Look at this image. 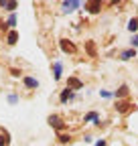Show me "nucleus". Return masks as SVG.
Listing matches in <instances>:
<instances>
[{"label":"nucleus","mask_w":138,"mask_h":146,"mask_svg":"<svg viewBox=\"0 0 138 146\" xmlns=\"http://www.w3.org/2000/svg\"><path fill=\"white\" fill-rule=\"evenodd\" d=\"M81 2H77V0H71V2H63V10L65 12H73L75 8H79Z\"/></svg>","instance_id":"nucleus-1"},{"label":"nucleus","mask_w":138,"mask_h":146,"mask_svg":"<svg viewBox=\"0 0 138 146\" xmlns=\"http://www.w3.org/2000/svg\"><path fill=\"white\" fill-rule=\"evenodd\" d=\"M67 87L73 91V89H81V87H83V83H81L77 77H69V81H67Z\"/></svg>","instance_id":"nucleus-2"},{"label":"nucleus","mask_w":138,"mask_h":146,"mask_svg":"<svg viewBox=\"0 0 138 146\" xmlns=\"http://www.w3.org/2000/svg\"><path fill=\"white\" fill-rule=\"evenodd\" d=\"M49 124L53 126V128H57V130H61V128L65 126V124L61 122V118H59V116H49Z\"/></svg>","instance_id":"nucleus-3"},{"label":"nucleus","mask_w":138,"mask_h":146,"mask_svg":"<svg viewBox=\"0 0 138 146\" xmlns=\"http://www.w3.org/2000/svg\"><path fill=\"white\" fill-rule=\"evenodd\" d=\"M23 83L31 89H39V81L37 79H33V77H23Z\"/></svg>","instance_id":"nucleus-4"},{"label":"nucleus","mask_w":138,"mask_h":146,"mask_svg":"<svg viewBox=\"0 0 138 146\" xmlns=\"http://www.w3.org/2000/svg\"><path fill=\"white\" fill-rule=\"evenodd\" d=\"M0 6L6 8V10H14L16 6H19V2H14V0H2V2H0Z\"/></svg>","instance_id":"nucleus-5"},{"label":"nucleus","mask_w":138,"mask_h":146,"mask_svg":"<svg viewBox=\"0 0 138 146\" xmlns=\"http://www.w3.org/2000/svg\"><path fill=\"white\" fill-rule=\"evenodd\" d=\"M16 41H19V33H16V31H10L8 36H6V43H8V45H14Z\"/></svg>","instance_id":"nucleus-6"},{"label":"nucleus","mask_w":138,"mask_h":146,"mask_svg":"<svg viewBox=\"0 0 138 146\" xmlns=\"http://www.w3.org/2000/svg\"><path fill=\"white\" fill-rule=\"evenodd\" d=\"M61 49H63V51H65V53H75V47H73V45H71V43H67V41H65V39H63V41H61Z\"/></svg>","instance_id":"nucleus-7"},{"label":"nucleus","mask_w":138,"mask_h":146,"mask_svg":"<svg viewBox=\"0 0 138 146\" xmlns=\"http://www.w3.org/2000/svg\"><path fill=\"white\" fill-rule=\"evenodd\" d=\"M134 55H136V51H134V49H128V51H124L122 55H120V59H122V61H128V59L134 57Z\"/></svg>","instance_id":"nucleus-8"},{"label":"nucleus","mask_w":138,"mask_h":146,"mask_svg":"<svg viewBox=\"0 0 138 146\" xmlns=\"http://www.w3.org/2000/svg\"><path fill=\"white\" fill-rule=\"evenodd\" d=\"M61 71H63V67H61V63L57 61V63L53 65V75H55V79H61Z\"/></svg>","instance_id":"nucleus-9"},{"label":"nucleus","mask_w":138,"mask_h":146,"mask_svg":"<svg viewBox=\"0 0 138 146\" xmlns=\"http://www.w3.org/2000/svg\"><path fill=\"white\" fill-rule=\"evenodd\" d=\"M71 98H73V91L69 89V87H67V89H63V94H61V102L65 104L67 100H71Z\"/></svg>","instance_id":"nucleus-10"},{"label":"nucleus","mask_w":138,"mask_h":146,"mask_svg":"<svg viewBox=\"0 0 138 146\" xmlns=\"http://www.w3.org/2000/svg\"><path fill=\"white\" fill-rule=\"evenodd\" d=\"M98 120H100L98 112H92V114H88V116H85V122H96V124H100Z\"/></svg>","instance_id":"nucleus-11"},{"label":"nucleus","mask_w":138,"mask_h":146,"mask_svg":"<svg viewBox=\"0 0 138 146\" xmlns=\"http://www.w3.org/2000/svg\"><path fill=\"white\" fill-rule=\"evenodd\" d=\"M0 146H8V134L6 132L0 134Z\"/></svg>","instance_id":"nucleus-12"},{"label":"nucleus","mask_w":138,"mask_h":146,"mask_svg":"<svg viewBox=\"0 0 138 146\" xmlns=\"http://www.w3.org/2000/svg\"><path fill=\"white\" fill-rule=\"evenodd\" d=\"M136 29H138V21H136V18H132V21L128 23V31H132V33H134Z\"/></svg>","instance_id":"nucleus-13"},{"label":"nucleus","mask_w":138,"mask_h":146,"mask_svg":"<svg viewBox=\"0 0 138 146\" xmlns=\"http://www.w3.org/2000/svg\"><path fill=\"white\" fill-rule=\"evenodd\" d=\"M126 94H128V85H122V87H120L114 96H126Z\"/></svg>","instance_id":"nucleus-14"},{"label":"nucleus","mask_w":138,"mask_h":146,"mask_svg":"<svg viewBox=\"0 0 138 146\" xmlns=\"http://www.w3.org/2000/svg\"><path fill=\"white\" fill-rule=\"evenodd\" d=\"M14 25H16V16H14V14H10V18L6 21V27H14Z\"/></svg>","instance_id":"nucleus-15"},{"label":"nucleus","mask_w":138,"mask_h":146,"mask_svg":"<svg viewBox=\"0 0 138 146\" xmlns=\"http://www.w3.org/2000/svg\"><path fill=\"white\" fill-rule=\"evenodd\" d=\"M100 10V2H94V4H90V12H98Z\"/></svg>","instance_id":"nucleus-16"},{"label":"nucleus","mask_w":138,"mask_h":146,"mask_svg":"<svg viewBox=\"0 0 138 146\" xmlns=\"http://www.w3.org/2000/svg\"><path fill=\"white\" fill-rule=\"evenodd\" d=\"M130 43H132V49H134V47H136V45H138V36H136V35H134V36H132V41H130Z\"/></svg>","instance_id":"nucleus-17"},{"label":"nucleus","mask_w":138,"mask_h":146,"mask_svg":"<svg viewBox=\"0 0 138 146\" xmlns=\"http://www.w3.org/2000/svg\"><path fill=\"white\" fill-rule=\"evenodd\" d=\"M126 106H128V104H124V102H122V104H118V110H120V112H124Z\"/></svg>","instance_id":"nucleus-18"},{"label":"nucleus","mask_w":138,"mask_h":146,"mask_svg":"<svg viewBox=\"0 0 138 146\" xmlns=\"http://www.w3.org/2000/svg\"><path fill=\"white\" fill-rule=\"evenodd\" d=\"M8 102H10V104H16V96H14V94H12V96H8Z\"/></svg>","instance_id":"nucleus-19"},{"label":"nucleus","mask_w":138,"mask_h":146,"mask_svg":"<svg viewBox=\"0 0 138 146\" xmlns=\"http://www.w3.org/2000/svg\"><path fill=\"white\" fill-rule=\"evenodd\" d=\"M96 146H106V140H100V142H96Z\"/></svg>","instance_id":"nucleus-20"}]
</instances>
